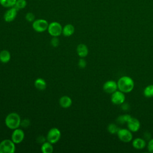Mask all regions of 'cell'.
<instances>
[{"label":"cell","instance_id":"1","mask_svg":"<svg viewBox=\"0 0 153 153\" xmlns=\"http://www.w3.org/2000/svg\"><path fill=\"white\" fill-rule=\"evenodd\" d=\"M117 85L118 90L124 93H128L133 90L134 82L131 77L128 76H123L118 79Z\"/></svg>","mask_w":153,"mask_h":153},{"label":"cell","instance_id":"2","mask_svg":"<svg viewBox=\"0 0 153 153\" xmlns=\"http://www.w3.org/2000/svg\"><path fill=\"white\" fill-rule=\"evenodd\" d=\"M6 126L11 130L19 128L21 124V119L19 115L16 112H11L8 114L5 119Z\"/></svg>","mask_w":153,"mask_h":153},{"label":"cell","instance_id":"3","mask_svg":"<svg viewBox=\"0 0 153 153\" xmlns=\"http://www.w3.org/2000/svg\"><path fill=\"white\" fill-rule=\"evenodd\" d=\"M15 143L11 139H4L0 142V153H14Z\"/></svg>","mask_w":153,"mask_h":153},{"label":"cell","instance_id":"4","mask_svg":"<svg viewBox=\"0 0 153 153\" xmlns=\"http://www.w3.org/2000/svg\"><path fill=\"white\" fill-rule=\"evenodd\" d=\"M62 29L61 24L57 22H52L49 23L47 31L52 36H59L62 33Z\"/></svg>","mask_w":153,"mask_h":153},{"label":"cell","instance_id":"5","mask_svg":"<svg viewBox=\"0 0 153 153\" xmlns=\"http://www.w3.org/2000/svg\"><path fill=\"white\" fill-rule=\"evenodd\" d=\"M48 25L49 23L45 19H36L32 23V28L37 32H43L47 30Z\"/></svg>","mask_w":153,"mask_h":153},{"label":"cell","instance_id":"6","mask_svg":"<svg viewBox=\"0 0 153 153\" xmlns=\"http://www.w3.org/2000/svg\"><path fill=\"white\" fill-rule=\"evenodd\" d=\"M60 131L57 128L53 127L50 129L48 131L47 134V140L52 144L56 143L60 140Z\"/></svg>","mask_w":153,"mask_h":153},{"label":"cell","instance_id":"7","mask_svg":"<svg viewBox=\"0 0 153 153\" xmlns=\"http://www.w3.org/2000/svg\"><path fill=\"white\" fill-rule=\"evenodd\" d=\"M117 134L118 139L125 143L130 142L133 139L132 133L128 128H120Z\"/></svg>","mask_w":153,"mask_h":153},{"label":"cell","instance_id":"8","mask_svg":"<svg viewBox=\"0 0 153 153\" xmlns=\"http://www.w3.org/2000/svg\"><path fill=\"white\" fill-rule=\"evenodd\" d=\"M126 100L124 93L118 90L111 94V100L112 103L116 105H121L123 104Z\"/></svg>","mask_w":153,"mask_h":153},{"label":"cell","instance_id":"9","mask_svg":"<svg viewBox=\"0 0 153 153\" xmlns=\"http://www.w3.org/2000/svg\"><path fill=\"white\" fill-rule=\"evenodd\" d=\"M103 90L107 93H113L118 90L117 82H115L114 80H108L106 81L103 85Z\"/></svg>","mask_w":153,"mask_h":153},{"label":"cell","instance_id":"10","mask_svg":"<svg viewBox=\"0 0 153 153\" xmlns=\"http://www.w3.org/2000/svg\"><path fill=\"white\" fill-rule=\"evenodd\" d=\"M25 137L24 131L20 128H16L13 130L11 134V140L15 144H18L22 142Z\"/></svg>","mask_w":153,"mask_h":153},{"label":"cell","instance_id":"11","mask_svg":"<svg viewBox=\"0 0 153 153\" xmlns=\"http://www.w3.org/2000/svg\"><path fill=\"white\" fill-rule=\"evenodd\" d=\"M17 10L14 7L9 8L4 13V19L6 22H13L16 17H17Z\"/></svg>","mask_w":153,"mask_h":153},{"label":"cell","instance_id":"12","mask_svg":"<svg viewBox=\"0 0 153 153\" xmlns=\"http://www.w3.org/2000/svg\"><path fill=\"white\" fill-rule=\"evenodd\" d=\"M127 126L128 129H129L131 132H136L140 128V123L139 120L131 117L127 122Z\"/></svg>","mask_w":153,"mask_h":153},{"label":"cell","instance_id":"13","mask_svg":"<svg viewBox=\"0 0 153 153\" xmlns=\"http://www.w3.org/2000/svg\"><path fill=\"white\" fill-rule=\"evenodd\" d=\"M146 145V143L145 140L140 137L135 138L132 141V146L136 149H138V150L142 149L145 148Z\"/></svg>","mask_w":153,"mask_h":153},{"label":"cell","instance_id":"14","mask_svg":"<svg viewBox=\"0 0 153 153\" xmlns=\"http://www.w3.org/2000/svg\"><path fill=\"white\" fill-rule=\"evenodd\" d=\"M76 53L78 56L81 58L86 57L88 54V49L87 46L84 44H80L78 45L76 47Z\"/></svg>","mask_w":153,"mask_h":153},{"label":"cell","instance_id":"15","mask_svg":"<svg viewBox=\"0 0 153 153\" xmlns=\"http://www.w3.org/2000/svg\"><path fill=\"white\" fill-rule=\"evenodd\" d=\"M72 99L68 96H63L59 99V104L63 108H68L72 105Z\"/></svg>","mask_w":153,"mask_h":153},{"label":"cell","instance_id":"16","mask_svg":"<svg viewBox=\"0 0 153 153\" xmlns=\"http://www.w3.org/2000/svg\"><path fill=\"white\" fill-rule=\"evenodd\" d=\"M75 32V27L72 24H67L62 29V34L65 36H70Z\"/></svg>","mask_w":153,"mask_h":153},{"label":"cell","instance_id":"17","mask_svg":"<svg viewBox=\"0 0 153 153\" xmlns=\"http://www.w3.org/2000/svg\"><path fill=\"white\" fill-rule=\"evenodd\" d=\"M11 59V54L8 50H2L0 51V62L2 63H8Z\"/></svg>","mask_w":153,"mask_h":153},{"label":"cell","instance_id":"18","mask_svg":"<svg viewBox=\"0 0 153 153\" xmlns=\"http://www.w3.org/2000/svg\"><path fill=\"white\" fill-rule=\"evenodd\" d=\"M34 85L35 87L39 90L42 91L46 88L47 87V83L42 78H37L35 82H34Z\"/></svg>","mask_w":153,"mask_h":153},{"label":"cell","instance_id":"19","mask_svg":"<svg viewBox=\"0 0 153 153\" xmlns=\"http://www.w3.org/2000/svg\"><path fill=\"white\" fill-rule=\"evenodd\" d=\"M41 151L43 153H52L53 151V146L52 143L47 142H44L41 145Z\"/></svg>","mask_w":153,"mask_h":153},{"label":"cell","instance_id":"20","mask_svg":"<svg viewBox=\"0 0 153 153\" xmlns=\"http://www.w3.org/2000/svg\"><path fill=\"white\" fill-rule=\"evenodd\" d=\"M131 116L129 114H123L118 116L116 120V121L118 124H124V123H127L128 120L131 118Z\"/></svg>","mask_w":153,"mask_h":153},{"label":"cell","instance_id":"21","mask_svg":"<svg viewBox=\"0 0 153 153\" xmlns=\"http://www.w3.org/2000/svg\"><path fill=\"white\" fill-rule=\"evenodd\" d=\"M143 95L148 98L153 97V84L147 85L143 90Z\"/></svg>","mask_w":153,"mask_h":153},{"label":"cell","instance_id":"22","mask_svg":"<svg viewBox=\"0 0 153 153\" xmlns=\"http://www.w3.org/2000/svg\"><path fill=\"white\" fill-rule=\"evenodd\" d=\"M17 0H0V5L5 8H11L14 7Z\"/></svg>","mask_w":153,"mask_h":153},{"label":"cell","instance_id":"23","mask_svg":"<svg viewBox=\"0 0 153 153\" xmlns=\"http://www.w3.org/2000/svg\"><path fill=\"white\" fill-rule=\"evenodd\" d=\"M119 129H120V128L117 126V124H115L114 123L109 124L108 126V127H107L108 131L111 134H117V132L118 131Z\"/></svg>","mask_w":153,"mask_h":153},{"label":"cell","instance_id":"24","mask_svg":"<svg viewBox=\"0 0 153 153\" xmlns=\"http://www.w3.org/2000/svg\"><path fill=\"white\" fill-rule=\"evenodd\" d=\"M27 5L26 0H17L14 5V7L17 10L24 9Z\"/></svg>","mask_w":153,"mask_h":153},{"label":"cell","instance_id":"25","mask_svg":"<svg viewBox=\"0 0 153 153\" xmlns=\"http://www.w3.org/2000/svg\"><path fill=\"white\" fill-rule=\"evenodd\" d=\"M25 19L29 22H33L35 20V16L33 13L28 12L25 15Z\"/></svg>","mask_w":153,"mask_h":153},{"label":"cell","instance_id":"26","mask_svg":"<svg viewBox=\"0 0 153 153\" xmlns=\"http://www.w3.org/2000/svg\"><path fill=\"white\" fill-rule=\"evenodd\" d=\"M50 43L53 47H57V46H59L60 41L57 36H53V38L51 39Z\"/></svg>","mask_w":153,"mask_h":153},{"label":"cell","instance_id":"27","mask_svg":"<svg viewBox=\"0 0 153 153\" xmlns=\"http://www.w3.org/2000/svg\"><path fill=\"white\" fill-rule=\"evenodd\" d=\"M78 66L81 68V69H84L85 68L86 65H87V63H86V61L83 58H81L79 61H78Z\"/></svg>","mask_w":153,"mask_h":153},{"label":"cell","instance_id":"28","mask_svg":"<svg viewBox=\"0 0 153 153\" xmlns=\"http://www.w3.org/2000/svg\"><path fill=\"white\" fill-rule=\"evenodd\" d=\"M147 148L149 152L153 153V138L149 140L148 145H147Z\"/></svg>","mask_w":153,"mask_h":153},{"label":"cell","instance_id":"29","mask_svg":"<svg viewBox=\"0 0 153 153\" xmlns=\"http://www.w3.org/2000/svg\"><path fill=\"white\" fill-rule=\"evenodd\" d=\"M24 127H26L29 125V121L27 119H24L23 121H21V124Z\"/></svg>","mask_w":153,"mask_h":153},{"label":"cell","instance_id":"30","mask_svg":"<svg viewBox=\"0 0 153 153\" xmlns=\"http://www.w3.org/2000/svg\"><path fill=\"white\" fill-rule=\"evenodd\" d=\"M121 105V109L123 111H127L128 109V108H129V105L128 103H127L124 102Z\"/></svg>","mask_w":153,"mask_h":153},{"label":"cell","instance_id":"31","mask_svg":"<svg viewBox=\"0 0 153 153\" xmlns=\"http://www.w3.org/2000/svg\"><path fill=\"white\" fill-rule=\"evenodd\" d=\"M143 137H144V139L145 140H150L151 139V134L148 132H146L145 133L144 135H143Z\"/></svg>","mask_w":153,"mask_h":153}]
</instances>
